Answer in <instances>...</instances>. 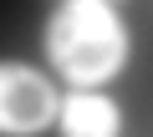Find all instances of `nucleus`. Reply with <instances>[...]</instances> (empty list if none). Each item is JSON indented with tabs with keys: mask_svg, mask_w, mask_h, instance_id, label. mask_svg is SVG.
Returning <instances> with one entry per match:
<instances>
[{
	"mask_svg": "<svg viewBox=\"0 0 153 137\" xmlns=\"http://www.w3.org/2000/svg\"><path fill=\"white\" fill-rule=\"evenodd\" d=\"M61 132L66 137H117V102L102 92H71L61 102Z\"/></svg>",
	"mask_w": 153,
	"mask_h": 137,
	"instance_id": "7ed1b4c3",
	"label": "nucleus"
},
{
	"mask_svg": "<svg viewBox=\"0 0 153 137\" xmlns=\"http://www.w3.org/2000/svg\"><path fill=\"white\" fill-rule=\"evenodd\" d=\"M56 117H61V97L41 71H31L21 61L0 66V132L5 137H36Z\"/></svg>",
	"mask_w": 153,
	"mask_h": 137,
	"instance_id": "f03ea898",
	"label": "nucleus"
},
{
	"mask_svg": "<svg viewBox=\"0 0 153 137\" xmlns=\"http://www.w3.org/2000/svg\"><path fill=\"white\" fill-rule=\"evenodd\" d=\"M46 51L76 92H92L97 81H112L128 61L123 15L107 0H71L46 26Z\"/></svg>",
	"mask_w": 153,
	"mask_h": 137,
	"instance_id": "f257e3e1",
	"label": "nucleus"
}]
</instances>
